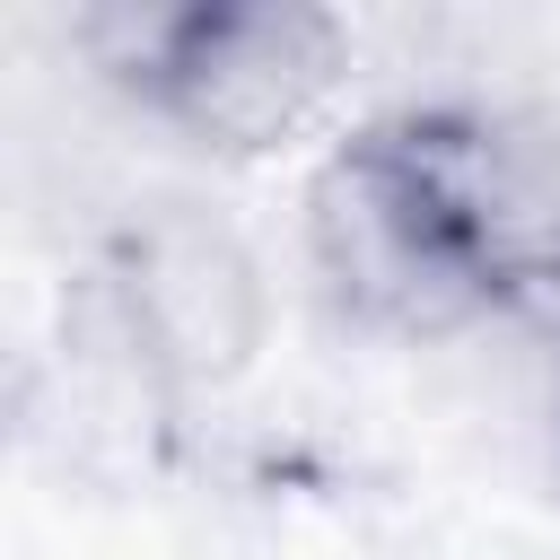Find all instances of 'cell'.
<instances>
[{
    "label": "cell",
    "instance_id": "1",
    "mask_svg": "<svg viewBox=\"0 0 560 560\" xmlns=\"http://www.w3.org/2000/svg\"><path fill=\"white\" fill-rule=\"evenodd\" d=\"M315 262L368 324H472L560 271V158L472 105L376 114L315 175Z\"/></svg>",
    "mask_w": 560,
    "mask_h": 560
},
{
    "label": "cell",
    "instance_id": "2",
    "mask_svg": "<svg viewBox=\"0 0 560 560\" xmlns=\"http://www.w3.org/2000/svg\"><path fill=\"white\" fill-rule=\"evenodd\" d=\"M114 70L210 140H271L332 70V26L315 9H140L122 18Z\"/></svg>",
    "mask_w": 560,
    "mask_h": 560
}]
</instances>
